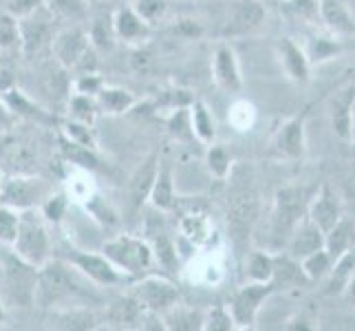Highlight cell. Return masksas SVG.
Instances as JSON below:
<instances>
[{"mask_svg": "<svg viewBox=\"0 0 355 331\" xmlns=\"http://www.w3.org/2000/svg\"><path fill=\"white\" fill-rule=\"evenodd\" d=\"M97 285L80 274L64 259H49L38 267V285H35V305L42 309H69L89 307L91 300H97Z\"/></svg>", "mask_w": 355, "mask_h": 331, "instance_id": "obj_1", "label": "cell"}, {"mask_svg": "<svg viewBox=\"0 0 355 331\" xmlns=\"http://www.w3.org/2000/svg\"><path fill=\"white\" fill-rule=\"evenodd\" d=\"M315 188L309 186H289L278 188L274 194V205L269 212L265 226V250L269 252H283L293 230L298 228L300 221L307 217V207L313 197Z\"/></svg>", "mask_w": 355, "mask_h": 331, "instance_id": "obj_2", "label": "cell"}, {"mask_svg": "<svg viewBox=\"0 0 355 331\" xmlns=\"http://www.w3.org/2000/svg\"><path fill=\"white\" fill-rule=\"evenodd\" d=\"M35 285H38V267L3 245L0 248V296L14 307H33Z\"/></svg>", "mask_w": 355, "mask_h": 331, "instance_id": "obj_3", "label": "cell"}, {"mask_svg": "<svg viewBox=\"0 0 355 331\" xmlns=\"http://www.w3.org/2000/svg\"><path fill=\"white\" fill-rule=\"evenodd\" d=\"M49 49H51L53 62L60 69L76 73V76L97 71V51L89 40L87 29L64 27V29L55 31Z\"/></svg>", "mask_w": 355, "mask_h": 331, "instance_id": "obj_4", "label": "cell"}, {"mask_svg": "<svg viewBox=\"0 0 355 331\" xmlns=\"http://www.w3.org/2000/svg\"><path fill=\"white\" fill-rule=\"evenodd\" d=\"M232 192L227 194V228L234 245H243L250 239L252 230L259 221V194L252 179H236L234 173H230Z\"/></svg>", "mask_w": 355, "mask_h": 331, "instance_id": "obj_5", "label": "cell"}, {"mask_svg": "<svg viewBox=\"0 0 355 331\" xmlns=\"http://www.w3.org/2000/svg\"><path fill=\"white\" fill-rule=\"evenodd\" d=\"M102 254L132 280L153 274V267L157 265L153 245L148 243V239L135 235H117L108 239L102 245Z\"/></svg>", "mask_w": 355, "mask_h": 331, "instance_id": "obj_6", "label": "cell"}, {"mask_svg": "<svg viewBox=\"0 0 355 331\" xmlns=\"http://www.w3.org/2000/svg\"><path fill=\"white\" fill-rule=\"evenodd\" d=\"M11 250H14L20 259H24L35 267H42L53 256L49 221L42 217L40 207L20 212L18 235H16V241L11 243Z\"/></svg>", "mask_w": 355, "mask_h": 331, "instance_id": "obj_7", "label": "cell"}, {"mask_svg": "<svg viewBox=\"0 0 355 331\" xmlns=\"http://www.w3.org/2000/svg\"><path fill=\"white\" fill-rule=\"evenodd\" d=\"M53 181L35 173H14L5 175L0 188V203L14 207V210H33L40 207L49 194H53Z\"/></svg>", "mask_w": 355, "mask_h": 331, "instance_id": "obj_8", "label": "cell"}, {"mask_svg": "<svg viewBox=\"0 0 355 331\" xmlns=\"http://www.w3.org/2000/svg\"><path fill=\"white\" fill-rule=\"evenodd\" d=\"M60 259L69 261L80 274L87 276L97 287H128V283L132 280L130 276H126L121 269H117L111 261H108L102 252L69 248L67 252H62Z\"/></svg>", "mask_w": 355, "mask_h": 331, "instance_id": "obj_9", "label": "cell"}, {"mask_svg": "<svg viewBox=\"0 0 355 331\" xmlns=\"http://www.w3.org/2000/svg\"><path fill=\"white\" fill-rule=\"evenodd\" d=\"M128 294L137 300L146 312L164 316L168 309H173L175 305L181 300V291L177 283H173L166 276L159 274H146L139 276L137 280L128 283Z\"/></svg>", "mask_w": 355, "mask_h": 331, "instance_id": "obj_10", "label": "cell"}, {"mask_svg": "<svg viewBox=\"0 0 355 331\" xmlns=\"http://www.w3.org/2000/svg\"><path fill=\"white\" fill-rule=\"evenodd\" d=\"M272 294H276L272 280H269V283H254V280H248L245 285H241L227 305V309L236 323V329H243V331L254 329L256 321H259L261 307Z\"/></svg>", "mask_w": 355, "mask_h": 331, "instance_id": "obj_11", "label": "cell"}, {"mask_svg": "<svg viewBox=\"0 0 355 331\" xmlns=\"http://www.w3.org/2000/svg\"><path fill=\"white\" fill-rule=\"evenodd\" d=\"M307 110L283 121L272 139V157L278 162H302L307 155Z\"/></svg>", "mask_w": 355, "mask_h": 331, "instance_id": "obj_12", "label": "cell"}, {"mask_svg": "<svg viewBox=\"0 0 355 331\" xmlns=\"http://www.w3.org/2000/svg\"><path fill=\"white\" fill-rule=\"evenodd\" d=\"M20 22V51L31 58L40 53L44 46H51L53 40V22L55 18L49 14L46 7L33 11V14L18 18Z\"/></svg>", "mask_w": 355, "mask_h": 331, "instance_id": "obj_13", "label": "cell"}, {"mask_svg": "<svg viewBox=\"0 0 355 331\" xmlns=\"http://www.w3.org/2000/svg\"><path fill=\"white\" fill-rule=\"evenodd\" d=\"M0 97L7 104V108L11 110V115L16 119L29 121V124L42 126V128H58L60 126V117L53 113V110L44 108L40 102H35L33 97H29L20 89H5L0 91Z\"/></svg>", "mask_w": 355, "mask_h": 331, "instance_id": "obj_14", "label": "cell"}, {"mask_svg": "<svg viewBox=\"0 0 355 331\" xmlns=\"http://www.w3.org/2000/svg\"><path fill=\"white\" fill-rule=\"evenodd\" d=\"M265 16H267V11L259 0H234L227 11L223 35L225 38L254 35L265 24Z\"/></svg>", "mask_w": 355, "mask_h": 331, "instance_id": "obj_15", "label": "cell"}, {"mask_svg": "<svg viewBox=\"0 0 355 331\" xmlns=\"http://www.w3.org/2000/svg\"><path fill=\"white\" fill-rule=\"evenodd\" d=\"M276 56H278V62L283 67V73L287 76V80H291L293 84H300V87L311 82L309 56L304 51V46H300L293 38H289V35L278 38Z\"/></svg>", "mask_w": 355, "mask_h": 331, "instance_id": "obj_16", "label": "cell"}, {"mask_svg": "<svg viewBox=\"0 0 355 331\" xmlns=\"http://www.w3.org/2000/svg\"><path fill=\"white\" fill-rule=\"evenodd\" d=\"M212 78L216 87L225 93H241L243 89V76L241 65L234 46L230 42H218L212 56Z\"/></svg>", "mask_w": 355, "mask_h": 331, "instance_id": "obj_17", "label": "cell"}, {"mask_svg": "<svg viewBox=\"0 0 355 331\" xmlns=\"http://www.w3.org/2000/svg\"><path fill=\"white\" fill-rule=\"evenodd\" d=\"M342 214H345V207H342L340 194L329 183H322L320 188H315L307 207V217L322 232H329L342 219Z\"/></svg>", "mask_w": 355, "mask_h": 331, "instance_id": "obj_18", "label": "cell"}, {"mask_svg": "<svg viewBox=\"0 0 355 331\" xmlns=\"http://www.w3.org/2000/svg\"><path fill=\"white\" fill-rule=\"evenodd\" d=\"M111 18H113V29L119 42H126L130 46H141L150 40L153 27L137 16V11L132 9V5L115 9Z\"/></svg>", "mask_w": 355, "mask_h": 331, "instance_id": "obj_19", "label": "cell"}, {"mask_svg": "<svg viewBox=\"0 0 355 331\" xmlns=\"http://www.w3.org/2000/svg\"><path fill=\"white\" fill-rule=\"evenodd\" d=\"M148 201L157 212H173L177 205V190H175V173L170 159L159 155L157 175L148 194Z\"/></svg>", "mask_w": 355, "mask_h": 331, "instance_id": "obj_20", "label": "cell"}, {"mask_svg": "<svg viewBox=\"0 0 355 331\" xmlns=\"http://www.w3.org/2000/svg\"><path fill=\"white\" fill-rule=\"evenodd\" d=\"M148 314L150 312H146L130 294H126V296H121L108 305L104 321L113 329H144Z\"/></svg>", "mask_w": 355, "mask_h": 331, "instance_id": "obj_21", "label": "cell"}, {"mask_svg": "<svg viewBox=\"0 0 355 331\" xmlns=\"http://www.w3.org/2000/svg\"><path fill=\"white\" fill-rule=\"evenodd\" d=\"M320 248H324V232L318 228L309 217H304L298 223V228L293 230V235L289 237L283 252L291 256V259L302 261L304 256H309L311 252Z\"/></svg>", "mask_w": 355, "mask_h": 331, "instance_id": "obj_22", "label": "cell"}, {"mask_svg": "<svg viewBox=\"0 0 355 331\" xmlns=\"http://www.w3.org/2000/svg\"><path fill=\"white\" fill-rule=\"evenodd\" d=\"M157 164H159V153H153L146 162L135 170L130 181H128V205H130V212H139L141 205L148 201V194L153 188V181L157 175Z\"/></svg>", "mask_w": 355, "mask_h": 331, "instance_id": "obj_23", "label": "cell"}, {"mask_svg": "<svg viewBox=\"0 0 355 331\" xmlns=\"http://www.w3.org/2000/svg\"><path fill=\"white\" fill-rule=\"evenodd\" d=\"M318 11H320V20L329 33L338 35V38L355 35V18L342 0H320Z\"/></svg>", "mask_w": 355, "mask_h": 331, "instance_id": "obj_24", "label": "cell"}, {"mask_svg": "<svg viewBox=\"0 0 355 331\" xmlns=\"http://www.w3.org/2000/svg\"><path fill=\"white\" fill-rule=\"evenodd\" d=\"M355 102V82L340 84L338 93L331 100V128L340 139L349 142V124H351V108Z\"/></svg>", "mask_w": 355, "mask_h": 331, "instance_id": "obj_25", "label": "cell"}, {"mask_svg": "<svg viewBox=\"0 0 355 331\" xmlns=\"http://www.w3.org/2000/svg\"><path fill=\"white\" fill-rule=\"evenodd\" d=\"M272 283L276 287V291L280 289H296V287H307L311 285L309 278L304 276L300 261L291 259L287 254H274V276Z\"/></svg>", "mask_w": 355, "mask_h": 331, "instance_id": "obj_26", "label": "cell"}, {"mask_svg": "<svg viewBox=\"0 0 355 331\" xmlns=\"http://www.w3.org/2000/svg\"><path fill=\"white\" fill-rule=\"evenodd\" d=\"M95 100L100 106V113L104 115H124L139 104L132 91L124 87H111V84H104L102 91L95 95Z\"/></svg>", "mask_w": 355, "mask_h": 331, "instance_id": "obj_27", "label": "cell"}, {"mask_svg": "<svg viewBox=\"0 0 355 331\" xmlns=\"http://www.w3.org/2000/svg\"><path fill=\"white\" fill-rule=\"evenodd\" d=\"M355 274V248L347 250L342 256H338L331 272L324 278V289L322 294L324 296H342L345 291L349 278Z\"/></svg>", "mask_w": 355, "mask_h": 331, "instance_id": "obj_28", "label": "cell"}, {"mask_svg": "<svg viewBox=\"0 0 355 331\" xmlns=\"http://www.w3.org/2000/svg\"><path fill=\"white\" fill-rule=\"evenodd\" d=\"M351 248H355V221L347 214H342L338 223L329 232H324V250L336 261L338 256H342Z\"/></svg>", "mask_w": 355, "mask_h": 331, "instance_id": "obj_29", "label": "cell"}, {"mask_svg": "<svg viewBox=\"0 0 355 331\" xmlns=\"http://www.w3.org/2000/svg\"><path fill=\"white\" fill-rule=\"evenodd\" d=\"M203 309L186 307V305L177 303L162 318L166 323V331H203Z\"/></svg>", "mask_w": 355, "mask_h": 331, "instance_id": "obj_30", "label": "cell"}, {"mask_svg": "<svg viewBox=\"0 0 355 331\" xmlns=\"http://www.w3.org/2000/svg\"><path fill=\"white\" fill-rule=\"evenodd\" d=\"M190 124L194 130V137H197L199 144L210 146L216 139V121L210 113V108L203 100H197L190 104Z\"/></svg>", "mask_w": 355, "mask_h": 331, "instance_id": "obj_31", "label": "cell"}, {"mask_svg": "<svg viewBox=\"0 0 355 331\" xmlns=\"http://www.w3.org/2000/svg\"><path fill=\"white\" fill-rule=\"evenodd\" d=\"M304 51H307V56H309L311 67L324 65V62H329V60H334L338 53H342V40L334 33H315Z\"/></svg>", "mask_w": 355, "mask_h": 331, "instance_id": "obj_32", "label": "cell"}, {"mask_svg": "<svg viewBox=\"0 0 355 331\" xmlns=\"http://www.w3.org/2000/svg\"><path fill=\"white\" fill-rule=\"evenodd\" d=\"M67 119H76L82 121V124L95 126L97 117H100V106H97V100L91 95H82V93H71L69 102H67Z\"/></svg>", "mask_w": 355, "mask_h": 331, "instance_id": "obj_33", "label": "cell"}, {"mask_svg": "<svg viewBox=\"0 0 355 331\" xmlns=\"http://www.w3.org/2000/svg\"><path fill=\"white\" fill-rule=\"evenodd\" d=\"M245 276L254 283H269L274 276V252L269 250H254L248 254L245 263Z\"/></svg>", "mask_w": 355, "mask_h": 331, "instance_id": "obj_34", "label": "cell"}, {"mask_svg": "<svg viewBox=\"0 0 355 331\" xmlns=\"http://www.w3.org/2000/svg\"><path fill=\"white\" fill-rule=\"evenodd\" d=\"M334 263H336L334 256L329 254L324 248H320V250L311 252L309 256H304V259L300 261V267H302L304 276L309 278V283L311 285H318V283H322V280L329 276Z\"/></svg>", "mask_w": 355, "mask_h": 331, "instance_id": "obj_35", "label": "cell"}, {"mask_svg": "<svg viewBox=\"0 0 355 331\" xmlns=\"http://www.w3.org/2000/svg\"><path fill=\"white\" fill-rule=\"evenodd\" d=\"M60 137L78 144V146H87V148H95L97 151V135H95V126L82 124V121L76 119H60Z\"/></svg>", "mask_w": 355, "mask_h": 331, "instance_id": "obj_36", "label": "cell"}, {"mask_svg": "<svg viewBox=\"0 0 355 331\" xmlns=\"http://www.w3.org/2000/svg\"><path fill=\"white\" fill-rule=\"evenodd\" d=\"M205 166L210 170V175L225 181L232 173V168H234V159H232V153L225 148L223 144H210L205 151Z\"/></svg>", "mask_w": 355, "mask_h": 331, "instance_id": "obj_37", "label": "cell"}, {"mask_svg": "<svg viewBox=\"0 0 355 331\" xmlns=\"http://www.w3.org/2000/svg\"><path fill=\"white\" fill-rule=\"evenodd\" d=\"M87 33H89V40H91L95 51H111V49L115 46L117 35L113 29V18H106V16L93 18Z\"/></svg>", "mask_w": 355, "mask_h": 331, "instance_id": "obj_38", "label": "cell"}, {"mask_svg": "<svg viewBox=\"0 0 355 331\" xmlns=\"http://www.w3.org/2000/svg\"><path fill=\"white\" fill-rule=\"evenodd\" d=\"M60 151H62V157L67 162H71L73 166H78L82 170H97L100 168V157H97L95 148H87V146H78L71 144L67 139L60 137Z\"/></svg>", "mask_w": 355, "mask_h": 331, "instance_id": "obj_39", "label": "cell"}, {"mask_svg": "<svg viewBox=\"0 0 355 331\" xmlns=\"http://www.w3.org/2000/svg\"><path fill=\"white\" fill-rule=\"evenodd\" d=\"M166 126H168L170 137L181 142V144L197 142V137H194V130H192V124H190V106H179V108H175L173 113L168 115Z\"/></svg>", "mask_w": 355, "mask_h": 331, "instance_id": "obj_40", "label": "cell"}, {"mask_svg": "<svg viewBox=\"0 0 355 331\" xmlns=\"http://www.w3.org/2000/svg\"><path fill=\"white\" fill-rule=\"evenodd\" d=\"M44 7L55 20H78L87 16L89 0H44Z\"/></svg>", "mask_w": 355, "mask_h": 331, "instance_id": "obj_41", "label": "cell"}, {"mask_svg": "<svg viewBox=\"0 0 355 331\" xmlns=\"http://www.w3.org/2000/svg\"><path fill=\"white\" fill-rule=\"evenodd\" d=\"M20 49V22L9 11H0V51Z\"/></svg>", "mask_w": 355, "mask_h": 331, "instance_id": "obj_42", "label": "cell"}, {"mask_svg": "<svg viewBox=\"0 0 355 331\" xmlns=\"http://www.w3.org/2000/svg\"><path fill=\"white\" fill-rule=\"evenodd\" d=\"M203 331H236V323L232 318L227 305H212L210 309H205Z\"/></svg>", "mask_w": 355, "mask_h": 331, "instance_id": "obj_43", "label": "cell"}, {"mask_svg": "<svg viewBox=\"0 0 355 331\" xmlns=\"http://www.w3.org/2000/svg\"><path fill=\"white\" fill-rule=\"evenodd\" d=\"M179 228H181V235L188 237L194 245H201L207 237H210V223H207V219L199 212L183 217Z\"/></svg>", "mask_w": 355, "mask_h": 331, "instance_id": "obj_44", "label": "cell"}, {"mask_svg": "<svg viewBox=\"0 0 355 331\" xmlns=\"http://www.w3.org/2000/svg\"><path fill=\"white\" fill-rule=\"evenodd\" d=\"M67 210H69V194L55 192V190H53V194H49L46 201L40 205V212L49 221V226L62 223V219L67 217Z\"/></svg>", "mask_w": 355, "mask_h": 331, "instance_id": "obj_45", "label": "cell"}, {"mask_svg": "<svg viewBox=\"0 0 355 331\" xmlns=\"http://www.w3.org/2000/svg\"><path fill=\"white\" fill-rule=\"evenodd\" d=\"M132 9L137 11V16L148 22L150 27H155V24H159L166 14H168V3L166 0H132Z\"/></svg>", "mask_w": 355, "mask_h": 331, "instance_id": "obj_46", "label": "cell"}, {"mask_svg": "<svg viewBox=\"0 0 355 331\" xmlns=\"http://www.w3.org/2000/svg\"><path fill=\"white\" fill-rule=\"evenodd\" d=\"M18 226H20V212L0 203V245L11 248V243L16 241L18 235Z\"/></svg>", "mask_w": 355, "mask_h": 331, "instance_id": "obj_47", "label": "cell"}, {"mask_svg": "<svg viewBox=\"0 0 355 331\" xmlns=\"http://www.w3.org/2000/svg\"><path fill=\"white\" fill-rule=\"evenodd\" d=\"M318 7H320V0H287L285 3V9L289 14L304 20V22H315L320 18Z\"/></svg>", "mask_w": 355, "mask_h": 331, "instance_id": "obj_48", "label": "cell"}, {"mask_svg": "<svg viewBox=\"0 0 355 331\" xmlns=\"http://www.w3.org/2000/svg\"><path fill=\"white\" fill-rule=\"evenodd\" d=\"M104 80L100 78V73H80V76H76V80H73V93H82V95H91L95 97L97 93L102 91L104 87Z\"/></svg>", "mask_w": 355, "mask_h": 331, "instance_id": "obj_49", "label": "cell"}, {"mask_svg": "<svg viewBox=\"0 0 355 331\" xmlns=\"http://www.w3.org/2000/svg\"><path fill=\"white\" fill-rule=\"evenodd\" d=\"M254 106L250 102H236L232 106V113H230V121L236 126V130H250L254 124Z\"/></svg>", "mask_w": 355, "mask_h": 331, "instance_id": "obj_50", "label": "cell"}, {"mask_svg": "<svg viewBox=\"0 0 355 331\" xmlns=\"http://www.w3.org/2000/svg\"><path fill=\"white\" fill-rule=\"evenodd\" d=\"M7 11L16 18H24L44 7V0H7Z\"/></svg>", "mask_w": 355, "mask_h": 331, "instance_id": "obj_51", "label": "cell"}, {"mask_svg": "<svg viewBox=\"0 0 355 331\" xmlns=\"http://www.w3.org/2000/svg\"><path fill=\"white\" fill-rule=\"evenodd\" d=\"M318 327V318L311 314V312H300V314H296V316H291L289 321L285 323V329H289V331H315Z\"/></svg>", "mask_w": 355, "mask_h": 331, "instance_id": "obj_52", "label": "cell"}, {"mask_svg": "<svg viewBox=\"0 0 355 331\" xmlns=\"http://www.w3.org/2000/svg\"><path fill=\"white\" fill-rule=\"evenodd\" d=\"M16 117L11 115V110L7 108V104L3 102V97H0V130H11L16 124Z\"/></svg>", "mask_w": 355, "mask_h": 331, "instance_id": "obj_53", "label": "cell"}, {"mask_svg": "<svg viewBox=\"0 0 355 331\" xmlns=\"http://www.w3.org/2000/svg\"><path fill=\"white\" fill-rule=\"evenodd\" d=\"M342 296L349 300V305H355V274L349 278V283H347L345 291H342Z\"/></svg>", "mask_w": 355, "mask_h": 331, "instance_id": "obj_54", "label": "cell"}, {"mask_svg": "<svg viewBox=\"0 0 355 331\" xmlns=\"http://www.w3.org/2000/svg\"><path fill=\"white\" fill-rule=\"evenodd\" d=\"M349 82H355V62H353L345 73H342V78L338 80L336 87H340V84H349Z\"/></svg>", "mask_w": 355, "mask_h": 331, "instance_id": "obj_55", "label": "cell"}, {"mask_svg": "<svg viewBox=\"0 0 355 331\" xmlns=\"http://www.w3.org/2000/svg\"><path fill=\"white\" fill-rule=\"evenodd\" d=\"M349 142L355 144V102H353V108H351V124H349Z\"/></svg>", "mask_w": 355, "mask_h": 331, "instance_id": "obj_56", "label": "cell"}, {"mask_svg": "<svg viewBox=\"0 0 355 331\" xmlns=\"http://www.w3.org/2000/svg\"><path fill=\"white\" fill-rule=\"evenodd\" d=\"M3 323H5V300L0 296V327H3Z\"/></svg>", "mask_w": 355, "mask_h": 331, "instance_id": "obj_57", "label": "cell"}, {"mask_svg": "<svg viewBox=\"0 0 355 331\" xmlns=\"http://www.w3.org/2000/svg\"><path fill=\"white\" fill-rule=\"evenodd\" d=\"M3 179H5V170H3V166H0V188H3Z\"/></svg>", "mask_w": 355, "mask_h": 331, "instance_id": "obj_58", "label": "cell"}, {"mask_svg": "<svg viewBox=\"0 0 355 331\" xmlns=\"http://www.w3.org/2000/svg\"><path fill=\"white\" fill-rule=\"evenodd\" d=\"M89 3H91V0H89Z\"/></svg>", "mask_w": 355, "mask_h": 331, "instance_id": "obj_59", "label": "cell"}]
</instances>
